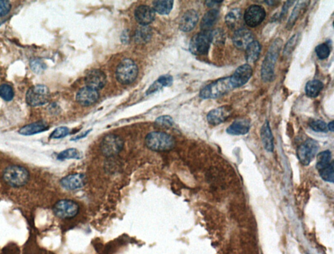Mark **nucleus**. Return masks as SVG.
I'll return each mask as SVG.
<instances>
[{
	"instance_id": "1",
	"label": "nucleus",
	"mask_w": 334,
	"mask_h": 254,
	"mask_svg": "<svg viewBox=\"0 0 334 254\" xmlns=\"http://www.w3.org/2000/svg\"><path fill=\"white\" fill-rule=\"evenodd\" d=\"M283 41L280 38L276 39L271 44L264 59L261 67V77L265 82H271L275 78V68L277 60L282 48Z\"/></svg>"
},
{
	"instance_id": "2",
	"label": "nucleus",
	"mask_w": 334,
	"mask_h": 254,
	"mask_svg": "<svg viewBox=\"0 0 334 254\" xmlns=\"http://www.w3.org/2000/svg\"><path fill=\"white\" fill-rule=\"evenodd\" d=\"M145 143L147 147L155 152H166L172 150L176 145L174 137L161 131L148 133L145 139Z\"/></svg>"
},
{
	"instance_id": "3",
	"label": "nucleus",
	"mask_w": 334,
	"mask_h": 254,
	"mask_svg": "<svg viewBox=\"0 0 334 254\" xmlns=\"http://www.w3.org/2000/svg\"><path fill=\"white\" fill-rule=\"evenodd\" d=\"M232 89L230 76H227L203 87L200 91L199 96L204 100L216 99L229 93Z\"/></svg>"
},
{
	"instance_id": "4",
	"label": "nucleus",
	"mask_w": 334,
	"mask_h": 254,
	"mask_svg": "<svg viewBox=\"0 0 334 254\" xmlns=\"http://www.w3.org/2000/svg\"><path fill=\"white\" fill-rule=\"evenodd\" d=\"M4 180L13 187H21L28 183L30 174L26 168L19 165L7 167L3 174Z\"/></svg>"
},
{
	"instance_id": "5",
	"label": "nucleus",
	"mask_w": 334,
	"mask_h": 254,
	"mask_svg": "<svg viewBox=\"0 0 334 254\" xmlns=\"http://www.w3.org/2000/svg\"><path fill=\"white\" fill-rule=\"evenodd\" d=\"M138 69L137 64L131 59H124L116 69V79L122 84H129L137 78Z\"/></svg>"
},
{
	"instance_id": "6",
	"label": "nucleus",
	"mask_w": 334,
	"mask_h": 254,
	"mask_svg": "<svg viewBox=\"0 0 334 254\" xmlns=\"http://www.w3.org/2000/svg\"><path fill=\"white\" fill-rule=\"evenodd\" d=\"M212 43V31H201L191 39L190 51L194 55H206L208 53Z\"/></svg>"
},
{
	"instance_id": "7",
	"label": "nucleus",
	"mask_w": 334,
	"mask_h": 254,
	"mask_svg": "<svg viewBox=\"0 0 334 254\" xmlns=\"http://www.w3.org/2000/svg\"><path fill=\"white\" fill-rule=\"evenodd\" d=\"M49 90L45 85L38 84L31 87L26 93V100L32 107L43 106L50 100Z\"/></svg>"
},
{
	"instance_id": "8",
	"label": "nucleus",
	"mask_w": 334,
	"mask_h": 254,
	"mask_svg": "<svg viewBox=\"0 0 334 254\" xmlns=\"http://www.w3.org/2000/svg\"><path fill=\"white\" fill-rule=\"evenodd\" d=\"M124 144L122 138L116 135L109 134L103 138L100 145L101 151L105 156H114L122 150Z\"/></svg>"
},
{
	"instance_id": "9",
	"label": "nucleus",
	"mask_w": 334,
	"mask_h": 254,
	"mask_svg": "<svg viewBox=\"0 0 334 254\" xmlns=\"http://www.w3.org/2000/svg\"><path fill=\"white\" fill-rule=\"evenodd\" d=\"M79 205L75 201L70 199H62L54 205L53 211L55 215L61 219H71L78 214Z\"/></svg>"
},
{
	"instance_id": "10",
	"label": "nucleus",
	"mask_w": 334,
	"mask_h": 254,
	"mask_svg": "<svg viewBox=\"0 0 334 254\" xmlns=\"http://www.w3.org/2000/svg\"><path fill=\"white\" fill-rule=\"evenodd\" d=\"M319 144L315 140L307 139L297 149V155L301 163L308 165L317 154Z\"/></svg>"
},
{
	"instance_id": "11",
	"label": "nucleus",
	"mask_w": 334,
	"mask_h": 254,
	"mask_svg": "<svg viewBox=\"0 0 334 254\" xmlns=\"http://www.w3.org/2000/svg\"><path fill=\"white\" fill-rule=\"evenodd\" d=\"M267 16V12L263 6L252 5L246 10L243 19L247 26L256 28L263 23Z\"/></svg>"
},
{
	"instance_id": "12",
	"label": "nucleus",
	"mask_w": 334,
	"mask_h": 254,
	"mask_svg": "<svg viewBox=\"0 0 334 254\" xmlns=\"http://www.w3.org/2000/svg\"><path fill=\"white\" fill-rule=\"evenodd\" d=\"M252 74V67L248 63L238 67L230 77L233 89L243 86L249 80Z\"/></svg>"
},
{
	"instance_id": "13",
	"label": "nucleus",
	"mask_w": 334,
	"mask_h": 254,
	"mask_svg": "<svg viewBox=\"0 0 334 254\" xmlns=\"http://www.w3.org/2000/svg\"><path fill=\"white\" fill-rule=\"evenodd\" d=\"M232 112V109L230 106H223L212 109L208 113V122L212 126L221 124L230 117Z\"/></svg>"
},
{
	"instance_id": "14",
	"label": "nucleus",
	"mask_w": 334,
	"mask_h": 254,
	"mask_svg": "<svg viewBox=\"0 0 334 254\" xmlns=\"http://www.w3.org/2000/svg\"><path fill=\"white\" fill-rule=\"evenodd\" d=\"M85 83L87 87L98 91L106 84V75L100 69L91 70L86 75Z\"/></svg>"
},
{
	"instance_id": "15",
	"label": "nucleus",
	"mask_w": 334,
	"mask_h": 254,
	"mask_svg": "<svg viewBox=\"0 0 334 254\" xmlns=\"http://www.w3.org/2000/svg\"><path fill=\"white\" fill-rule=\"evenodd\" d=\"M254 34L247 28H239L236 30L232 36V43L239 50H245L247 46L254 41Z\"/></svg>"
},
{
	"instance_id": "16",
	"label": "nucleus",
	"mask_w": 334,
	"mask_h": 254,
	"mask_svg": "<svg viewBox=\"0 0 334 254\" xmlns=\"http://www.w3.org/2000/svg\"><path fill=\"white\" fill-rule=\"evenodd\" d=\"M87 183V177L82 174H74L63 177L60 185L64 189L76 190L82 188Z\"/></svg>"
},
{
	"instance_id": "17",
	"label": "nucleus",
	"mask_w": 334,
	"mask_h": 254,
	"mask_svg": "<svg viewBox=\"0 0 334 254\" xmlns=\"http://www.w3.org/2000/svg\"><path fill=\"white\" fill-rule=\"evenodd\" d=\"M100 97V94L96 90L86 87L81 89L76 94V100L81 106L88 107L95 104Z\"/></svg>"
},
{
	"instance_id": "18",
	"label": "nucleus",
	"mask_w": 334,
	"mask_h": 254,
	"mask_svg": "<svg viewBox=\"0 0 334 254\" xmlns=\"http://www.w3.org/2000/svg\"><path fill=\"white\" fill-rule=\"evenodd\" d=\"M135 17L138 24L146 26L154 21L155 12L150 7L140 6L136 9Z\"/></svg>"
},
{
	"instance_id": "19",
	"label": "nucleus",
	"mask_w": 334,
	"mask_h": 254,
	"mask_svg": "<svg viewBox=\"0 0 334 254\" xmlns=\"http://www.w3.org/2000/svg\"><path fill=\"white\" fill-rule=\"evenodd\" d=\"M199 17L194 10L187 11L180 20L179 28L184 32H189L194 29L199 22Z\"/></svg>"
},
{
	"instance_id": "20",
	"label": "nucleus",
	"mask_w": 334,
	"mask_h": 254,
	"mask_svg": "<svg viewBox=\"0 0 334 254\" xmlns=\"http://www.w3.org/2000/svg\"><path fill=\"white\" fill-rule=\"evenodd\" d=\"M250 128L251 122L249 119L238 118L228 127L227 132L232 135H243L249 132Z\"/></svg>"
},
{
	"instance_id": "21",
	"label": "nucleus",
	"mask_w": 334,
	"mask_h": 254,
	"mask_svg": "<svg viewBox=\"0 0 334 254\" xmlns=\"http://www.w3.org/2000/svg\"><path fill=\"white\" fill-rule=\"evenodd\" d=\"M261 137L265 150L268 152H273L274 149V137L271 128H270L269 122L268 120H266L265 124L261 128Z\"/></svg>"
},
{
	"instance_id": "22",
	"label": "nucleus",
	"mask_w": 334,
	"mask_h": 254,
	"mask_svg": "<svg viewBox=\"0 0 334 254\" xmlns=\"http://www.w3.org/2000/svg\"><path fill=\"white\" fill-rule=\"evenodd\" d=\"M219 12L218 10H211L208 11L202 19L201 23V29L202 31H210L211 28L213 27L218 21Z\"/></svg>"
},
{
	"instance_id": "23",
	"label": "nucleus",
	"mask_w": 334,
	"mask_h": 254,
	"mask_svg": "<svg viewBox=\"0 0 334 254\" xmlns=\"http://www.w3.org/2000/svg\"><path fill=\"white\" fill-rule=\"evenodd\" d=\"M309 2H298V3L294 7L287 24L286 28L288 30H291L294 27L299 17L302 15V13L304 12L307 6H309Z\"/></svg>"
},
{
	"instance_id": "24",
	"label": "nucleus",
	"mask_w": 334,
	"mask_h": 254,
	"mask_svg": "<svg viewBox=\"0 0 334 254\" xmlns=\"http://www.w3.org/2000/svg\"><path fill=\"white\" fill-rule=\"evenodd\" d=\"M261 52V45L258 41L254 40L245 49V60L247 63H254L259 60Z\"/></svg>"
},
{
	"instance_id": "25",
	"label": "nucleus",
	"mask_w": 334,
	"mask_h": 254,
	"mask_svg": "<svg viewBox=\"0 0 334 254\" xmlns=\"http://www.w3.org/2000/svg\"><path fill=\"white\" fill-rule=\"evenodd\" d=\"M48 130V126L47 123L43 121L35 122L23 127L19 130L20 134L23 135H32L43 132V131Z\"/></svg>"
},
{
	"instance_id": "26",
	"label": "nucleus",
	"mask_w": 334,
	"mask_h": 254,
	"mask_svg": "<svg viewBox=\"0 0 334 254\" xmlns=\"http://www.w3.org/2000/svg\"><path fill=\"white\" fill-rule=\"evenodd\" d=\"M324 87V84L319 80H309L305 85V94L309 98H315L321 93Z\"/></svg>"
},
{
	"instance_id": "27",
	"label": "nucleus",
	"mask_w": 334,
	"mask_h": 254,
	"mask_svg": "<svg viewBox=\"0 0 334 254\" xmlns=\"http://www.w3.org/2000/svg\"><path fill=\"white\" fill-rule=\"evenodd\" d=\"M241 21V12L238 8L230 10L225 17V23L230 29L234 30L238 26Z\"/></svg>"
},
{
	"instance_id": "28",
	"label": "nucleus",
	"mask_w": 334,
	"mask_h": 254,
	"mask_svg": "<svg viewBox=\"0 0 334 254\" xmlns=\"http://www.w3.org/2000/svg\"><path fill=\"white\" fill-rule=\"evenodd\" d=\"M174 1L173 0H159V1H153V7L155 12H157L160 15H168L173 10Z\"/></svg>"
},
{
	"instance_id": "29",
	"label": "nucleus",
	"mask_w": 334,
	"mask_h": 254,
	"mask_svg": "<svg viewBox=\"0 0 334 254\" xmlns=\"http://www.w3.org/2000/svg\"><path fill=\"white\" fill-rule=\"evenodd\" d=\"M152 37V30L149 27L140 28L136 32L135 39L137 43H145L148 42Z\"/></svg>"
},
{
	"instance_id": "30",
	"label": "nucleus",
	"mask_w": 334,
	"mask_h": 254,
	"mask_svg": "<svg viewBox=\"0 0 334 254\" xmlns=\"http://www.w3.org/2000/svg\"><path fill=\"white\" fill-rule=\"evenodd\" d=\"M331 154L330 151L325 150L319 153L317 155V163L316 167L318 171L327 167L330 163Z\"/></svg>"
},
{
	"instance_id": "31",
	"label": "nucleus",
	"mask_w": 334,
	"mask_h": 254,
	"mask_svg": "<svg viewBox=\"0 0 334 254\" xmlns=\"http://www.w3.org/2000/svg\"><path fill=\"white\" fill-rule=\"evenodd\" d=\"M81 157L82 156L77 149L69 148L61 152L57 156V159L59 160H65V159H80Z\"/></svg>"
},
{
	"instance_id": "32",
	"label": "nucleus",
	"mask_w": 334,
	"mask_h": 254,
	"mask_svg": "<svg viewBox=\"0 0 334 254\" xmlns=\"http://www.w3.org/2000/svg\"><path fill=\"white\" fill-rule=\"evenodd\" d=\"M315 53L320 60L328 58L331 53V48L328 43H322L316 46L315 49Z\"/></svg>"
},
{
	"instance_id": "33",
	"label": "nucleus",
	"mask_w": 334,
	"mask_h": 254,
	"mask_svg": "<svg viewBox=\"0 0 334 254\" xmlns=\"http://www.w3.org/2000/svg\"><path fill=\"white\" fill-rule=\"evenodd\" d=\"M320 175L323 180L333 183L334 181L333 163H329L327 167L320 170Z\"/></svg>"
},
{
	"instance_id": "34",
	"label": "nucleus",
	"mask_w": 334,
	"mask_h": 254,
	"mask_svg": "<svg viewBox=\"0 0 334 254\" xmlns=\"http://www.w3.org/2000/svg\"><path fill=\"white\" fill-rule=\"evenodd\" d=\"M14 96V91L12 87L6 84L0 85V97L2 99L7 102H10L13 99Z\"/></svg>"
},
{
	"instance_id": "35",
	"label": "nucleus",
	"mask_w": 334,
	"mask_h": 254,
	"mask_svg": "<svg viewBox=\"0 0 334 254\" xmlns=\"http://www.w3.org/2000/svg\"><path fill=\"white\" fill-rule=\"evenodd\" d=\"M300 36V34H296L289 39V41H288L286 44V45H285L284 50H284V51H283V54H284L285 56H289L292 52H293L296 45H297Z\"/></svg>"
},
{
	"instance_id": "36",
	"label": "nucleus",
	"mask_w": 334,
	"mask_h": 254,
	"mask_svg": "<svg viewBox=\"0 0 334 254\" xmlns=\"http://www.w3.org/2000/svg\"><path fill=\"white\" fill-rule=\"evenodd\" d=\"M312 130L315 132L326 133L328 131V126L326 122L321 120H313L309 123Z\"/></svg>"
},
{
	"instance_id": "37",
	"label": "nucleus",
	"mask_w": 334,
	"mask_h": 254,
	"mask_svg": "<svg viewBox=\"0 0 334 254\" xmlns=\"http://www.w3.org/2000/svg\"><path fill=\"white\" fill-rule=\"evenodd\" d=\"M69 133V129L67 127H60L56 128L50 135V139H61V138L67 136Z\"/></svg>"
},
{
	"instance_id": "38",
	"label": "nucleus",
	"mask_w": 334,
	"mask_h": 254,
	"mask_svg": "<svg viewBox=\"0 0 334 254\" xmlns=\"http://www.w3.org/2000/svg\"><path fill=\"white\" fill-rule=\"evenodd\" d=\"M155 124L158 126L165 127V128H171L174 124L173 118L170 116H161L157 118L155 120Z\"/></svg>"
},
{
	"instance_id": "39",
	"label": "nucleus",
	"mask_w": 334,
	"mask_h": 254,
	"mask_svg": "<svg viewBox=\"0 0 334 254\" xmlns=\"http://www.w3.org/2000/svg\"><path fill=\"white\" fill-rule=\"evenodd\" d=\"M12 9L10 2L5 0H0V17L6 16Z\"/></svg>"
},
{
	"instance_id": "40",
	"label": "nucleus",
	"mask_w": 334,
	"mask_h": 254,
	"mask_svg": "<svg viewBox=\"0 0 334 254\" xmlns=\"http://www.w3.org/2000/svg\"><path fill=\"white\" fill-rule=\"evenodd\" d=\"M157 82L162 87H169L171 86L173 84V78L172 76L169 75V74H165V75L159 76Z\"/></svg>"
},
{
	"instance_id": "41",
	"label": "nucleus",
	"mask_w": 334,
	"mask_h": 254,
	"mask_svg": "<svg viewBox=\"0 0 334 254\" xmlns=\"http://www.w3.org/2000/svg\"><path fill=\"white\" fill-rule=\"evenodd\" d=\"M294 1H287L285 2L283 5L282 11H281V14L279 15L278 20H282L285 16H286L288 11L291 7L293 5Z\"/></svg>"
},
{
	"instance_id": "42",
	"label": "nucleus",
	"mask_w": 334,
	"mask_h": 254,
	"mask_svg": "<svg viewBox=\"0 0 334 254\" xmlns=\"http://www.w3.org/2000/svg\"><path fill=\"white\" fill-rule=\"evenodd\" d=\"M31 68L33 69V71L36 72V73H39V72L43 71V63L39 62L37 60L33 61L31 63Z\"/></svg>"
},
{
	"instance_id": "43",
	"label": "nucleus",
	"mask_w": 334,
	"mask_h": 254,
	"mask_svg": "<svg viewBox=\"0 0 334 254\" xmlns=\"http://www.w3.org/2000/svg\"><path fill=\"white\" fill-rule=\"evenodd\" d=\"M162 87L155 81L154 83L149 88L148 91H146V95H149V94L154 93L155 92L159 91Z\"/></svg>"
},
{
	"instance_id": "44",
	"label": "nucleus",
	"mask_w": 334,
	"mask_h": 254,
	"mask_svg": "<svg viewBox=\"0 0 334 254\" xmlns=\"http://www.w3.org/2000/svg\"><path fill=\"white\" fill-rule=\"evenodd\" d=\"M92 129H90V130H88L87 131H85V132L81 133V134L77 135V136L73 138V139H72V141H77V140H80L81 139H83V138H85L90 133V131H92Z\"/></svg>"
},
{
	"instance_id": "45",
	"label": "nucleus",
	"mask_w": 334,
	"mask_h": 254,
	"mask_svg": "<svg viewBox=\"0 0 334 254\" xmlns=\"http://www.w3.org/2000/svg\"><path fill=\"white\" fill-rule=\"evenodd\" d=\"M223 1H206L205 4L208 8H213L214 6L223 3Z\"/></svg>"
},
{
	"instance_id": "46",
	"label": "nucleus",
	"mask_w": 334,
	"mask_h": 254,
	"mask_svg": "<svg viewBox=\"0 0 334 254\" xmlns=\"http://www.w3.org/2000/svg\"><path fill=\"white\" fill-rule=\"evenodd\" d=\"M265 3H267V5L270 6H276L280 4V2L279 1H265Z\"/></svg>"
},
{
	"instance_id": "47",
	"label": "nucleus",
	"mask_w": 334,
	"mask_h": 254,
	"mask_svg": "<svg viewBox=\"0 0 334 254\" xmlns=\"http://www.w3.org/2000/svg\"><path fill=\"white\" fill-rule=\"evenodd\" d=\"M333 121H331L329 122V124L328 125V130L329 131H331V132H333V130H334V126H333Z\"/></svg>"
}]
</instances>
